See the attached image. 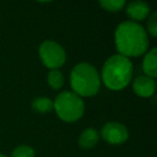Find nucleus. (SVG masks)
Returning <instances> with one entry per match:
<instances>
[{"instance_id":"16","label":"nucleus","mask_w":157,"mask_h":157,"mask_svg":"<svg viewBox=\"0 0 157 157\" xmlns=\"http://www.w3.org/2000/svg\"><path fill=\"white\" fill-rule=\"evenodd\" d=\"M0 157H7L5 154H2V153H0Z\"/></svg>"},{"instance_id":"14","label":"nucleus","mask_w":157,"mask_h":157,"mask_svg":"<svg viewBox=\"0 0 157 157\" xmlns=\"http://www.w3.org/2000/svg\"><path fill=\"white\" fill-rule=\"evenodd\" d=\"M11 157H36V152L30 145L22 144L14 148Z\"/></svg>"},{"instance_id":"3","label":"nucleus","mask_w":157,"mask_h":157,"mask_svg":"<svg viewBox=\"0 0 157 157\" xmlns=\"http://www.w3.org/2000/svg\"><path fill=\"white\" fill-rule=\"evenodd\" d=\"M70 84L72 92L81 98L93 97L98 94L100 90V74L92 63H80L71 70Z\"/></svg>"},{"instance_id":"7","label":"nucleus","mask_w":157,"mask_h":157,"mask_svg":"<svg viewBox=\"0 0 157 157\" xmlns=\"http://www.w3.org/2000/svg\"><path fill=\"white\" fill-rule=\"evenodd\" d=\"M132 90L137 96L141 98H150L155 94L156 82L155 78L146 75H139L133 80Z\"/></svg>"},{"instance_id":"9","label":"nucleus","mask_w":157,"mask_h":157,"mask_svg":"<svg viewBox=\"0 0 157 157\" xmlns=\"http://www.w3.org/2000/svg\"><path fill=\"white\" fill-rule=\"evenodd\" d=\"M99 139H100V136H99L98 130L94 127H88L84 129L80 135L78 139V144L81 148L90 150L97 145Z\"/></svg>"},{"instance_id":"11","label":"nucleus","mask_w":157,"mask_h":157,"mask_svg":"<svg viewBox=\"0 0 157 157\" xmlns=\"http://www.w3.org/2000/svg\"><path fill=\"white\" fill-rule=\"evenodd\" d=\"M31 108L33 111L40 114L50 113L54 110V102L48 97H37L31 102Z\"/></svg>"},{"instance_id":"1","label":"nucleus","mask_w":157,"mask_h":157,"mask_svg":"<svg viewBox=\"0 0 157 157\" xmlns=\"http://www.w3.org/2000/svg\"><path fill=\"white\" fill-rule=\"evenodd\" d=\"M114 42L118 54L127 58L142 56L147 52L150 45L145 28L132 21H124L117 25Z\"/></svg>"},{"instance_id":"6","label":"nucleus","mask_w":157,"mask_h":157,"mask_svg":"<svg viewBox=\"0 0 157 157\" xmlns=\"http://www.w3.org/2000/svg\"><path fill=\"white\" fill-rule=\"evenodd\" d=\"M100 136L103 141L112 145L123 144L128 140L129 131L124 124L120 122H108L101 127Z\"/></svg>"},{"instance_id":"4","label":"nucleus","mask_w":157,"mask_h":157,"mask_svg":"<svg viewBox=\"0 0 157 157\" xmlns=\"http://www.w3.org/2000/svg\"><path fill=\"white\" fill-rule=\"evenodd\" d=\"M53 102L57 116L66 123H74L78 121L85 111L83 99L71 90L59 93Z\"/></svg>"},{"instance_id":"8","label":"nucleus","mask_w":157,"mask_h":157,"mask_svg":"<svg viewBox=\"0 0 157 157\" xmlns=\"http://www.w3.org/2000/svg\"><path fill=\"white\" fill-rule=\"evenodd\" d=\"M126 14L130 18L129 21L132 22H141L144 21L146 17H148L151 14V7L148 3L144 1H131L126 5Z\"/></svg>"},{"instance_id":"2","label":"nucleus","mask_w":157,"mask_h":157,"mask_svg":"<svg viewBox=\"0 0 157 157\" xmlns=\"http://www.w3.org/2000/svg\"><path fill=\"white\" fill-rule=\"evenodd\" d=\"M132 74L133 66L130 59L120 54H114L103 63L100 80L107 88L118 92L130 84Z\"/></svg>"},{"instance_id":"13","label":"nucleus","mask_w":157,"mask_h":157,"mask_svg":"<svg viewBox=\"0 0 157 157\" xmlns=\"http://www.w3.org/2000/svg\"><path fill=\"white\" fill-rule=\"evenodd\" d=\"M99 5L105 11L116 13L124 9L126 6V1L124 0H101L99 1Z\"/></svg>"},{"instance_id":"5","label":"nucleus","mask_w":157,"mask_h":157,"mask_svg":"<svg viewBox=\"0 0 157 157\" xmlns=\"http://www.w3.org/2000/svg\"><path fill=\"white\" fill-rule=\"evenodd\" d=\"M39 56L42 63L51 70L59 69L67 60L65 48L53 40H45L40 44Z\"/></svg>"},{"instance_id":"10","label":"nucleus","mask_w":157,"mask_h":157,"mask_svg":"<svg viewBox=\"0 0 157 157\" xmlns=\"http://www.w3.org/2000/svg\"><path fill=\"white\" fill-rule=\"evenodd\" d=\"M142 70L144 75L155 78L157 76V48H153L144 54L142 61Z\"/></svg>"},{"instance_id":"15","label":"nucleus","mask_w":157,"mask_h":157,"mask_svg":"<svg viewBox=\"0 0 157 157\" xmlns=\"http://www.w3.org/2000/svg\"><path fill=\"white\" fill-rule=\"evenodd\" d=\"M146 33H150L152 37L157 36V12L154 11L153 13L150 14L148 20L146 22Z\"/></svg>"},{"instance_id":"12","label":"nucleus","mask_w":157,"mask_h":157,"mask_svg":"<svg viewBox=\"0 0 157 157\" xmlns=\"http://www.w3.org/2000/svg\"><path fill=\"white\" fill-rule=\"evenodd\" d=\"M48 83L50 87L54 90H60L65 83V76L59 69L51 70L48 74Z\"/></svg>"}]
</instances>
